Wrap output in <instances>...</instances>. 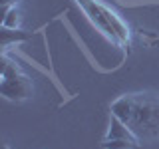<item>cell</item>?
<instances>
[{
  "label": "cell",
  "instance_id": "1",
  "mask_svg": "<svg viewBox=\"0 0 159 149\" xmlns=\"http://www.w3.org/2000/svg\"><path fill=\"white\" fill-rule=\"evenodd\" d=\"M111 115L119 117L137 137L159 135V96L129 93L111 103Z\"/></svg>",
  "mask_w": 159,
  "mask_h": 149
},
{
  "label": "cell",
  "instance_id": "2",
  "mask_svg": "<svg viewBox=\"0 0 159 149\" xmlns=\"http://www.w3.org/2000/svg\"><path fill=\"white\" fill-rule=\"evenodd\" d=\"M76 2L84 8V12L88 14V18L92 20L107 38H111L113 42L121 44V46L129 44L127 26L123 24V20L119 18L109 6L102 4L99 0H76Z\"/></svg>",
  "mask_w": 159,
  "mask_h": 149
},
{
  "label": "cell",
  "instance_id": "3",
  "mask_svg": "<svg viewBox=\"0 0 159 149\" xmlns=\"http://www.w3.org/2000/svg\"><path fill=\"white\" fill-rule=\"evenodd\" d=\"M32 82L16 64L4 60L2 62V82H0V93L12 102H24L32 97Z\"/></svg>",
  "mask_w": 159,
  "mask_h": 149
},
{
  "label": "cell",
  "instance_id": "4",
  "mask_svg": "<svg viewBox=\"0 0 159 149\" xmlns=\"http://www.w3.org/2000/svg\"><path fill=\"white\" fill-rule=\"evenodd\" d=\"M106 139H133V141H139V137L127 127V123H123L116 115L109 117V129H107Z\"/></svg>",
  "mask_w": 159,
  "mask_h": 149
},
{
  "label": "cell",
  "instance_id": "5",
  "mask_svg": "<svg viewBox=\"0 0 159 149\" xmlns=\"http://www.w3.org/2000/svg\"><path fill=\"white\" fill-rule=\"evenodd\" d=\"M0 38H2V48H8L10 42H24V40L30 38V34L22 32L18 28H4L0 30Z\"/></svg>",
  "mask_w": 159,
  "mask_h": 149
},
{
  "label": "cell",
  "instance_id": "6",
  "mask_svg": "<svg viewBox=\"0 0 159 149\" xmlns=\"http://www.w3.org/2000/svg\"><path fill=\"white\" fill-rule=\"evenodd\" d=\"M102 145L103 149H143L141 143L133 139H106Z\"/></svg>",
  "mask_w": 159,
  "mask_h": 149
},
{
  "label": "cell",
  "instance_id": "7",
  "mask_svg": "<svg viewBox=\"0 0 159 149\" xmlns=\"http://www.w3.org/2000/svg\"><path fill=\"white\" fill-rule=\"evenodd\" d=\"M2 26L4 28H18L20 26V12L16 10V6L6 12V16L2 18Z\"/></svg>",
  "mask_w": 159,
  "mask_h": 149
},
{
  "label": "cell",
  "instance_id": "8",
  "mask_svg": "<svg viewBox=\"0 0 159 149\" xmlns=\"http://www.w3.org/2000/svg\"><path fill=\"white\" fill-rule=\"evenodd\" d=\"M18 2H20V0H0V4H2V18L6 16V12L10 8H14Z\"/></svg>",
  "mask_w": 159,
  "mask_h": 149
}]
</instances>
